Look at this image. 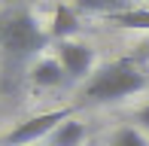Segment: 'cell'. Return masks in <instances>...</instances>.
I'll return each instance as SVG.
<instances>
[{
	"label": "cell",
	"instance_id": "obj_3",
	"mask_svg": "<svg viewBox=\"0 0 149 146\" xmlns=\"http://www.w3.org/2000/svg\"><path fill=\"white\" fill-rule=\"evenodd\" d=\"M67 119H73V110L70 107L31 116V119H24V122H18L15 128L3 137V146H31V143H37V140H43V137H49L61 122H67Z\"/></svg>",
	"mask_w": 149,
	"mask_h": 146
},
{
	"label": "cell",
	"instance_id": "obj_10",
	"mask_svg": "<svg viewBox=\"0 0 149 146\" xmlns=\"http://www.w3.org/2000/svg\"><path fill=\"white\" fill-rule=\"evenodd\" d=\"M113 146H149V140L137 128H119L113 134Z\"/></svg>",
	"mask_w": 149,
	"mask_h": 146
},
{
	"label": "cell",
	"instance_id": "obj_4",
	"mask_svg": "<svg viewBox=\"0 0 149 146\" xmlns=\"http://www.w3.org/2000/svg\"><path fill=\"white\" fill-rule=\"evenodd\" d=\"M58 61H61V67H64V73L70 79H82V76H88L91 67H94V52H91V46H85V43H76V40H64V43H58Z\"/></svg>",
	"mask_w": 149,
	"mask_h": 146
},
{
	"label": "cell",
	"instance_id": "obj_13",
	"mask_svg": "<svg viewBox=\"0 0 149 146\" xmlns=\"http://www.w3.org/2000/svg\"><path fill=\"white\" fill-rule=\"evenodd\" d=\"M12 3H22V0H12Z\"/></svg>",
	"mask_w": 149,
	"mask_h": 146
},
{
	"label": "cell",
	"instance_id": "obj_1",
	"mask_svg": "<svg viewBox=\"0 0 149 146\" xmlns=\"http://www.w3.org/2000/svg\"><path fill=\"white\" fill-rule=\"evenodd\" d=\"M49 34L40 28L37 15L24 6H12V9L0 12V58H3V70L9 76H18L24 64L40 49H46Z\"/></svg>",
	"mask_w": 149,
	"mask_h": 146
},
{
	"label": "cell",
	"instance_id": "obj_7",
	"mask_svg": "<svg viewBox=\"0 0 149 146\" xmlns=\"http://www.w3.org/2000/svg\"><path fill=\"white\" fill-rule=\"evenodd\" d=\"M107 24H113V28H128V31H149V9H143V6H128V9L110 15Z\"/></svg>",
	"mask_w": 149,
	"mask_h": 146
},
{
	"label": "cell",
	"instance_id": "obj_11",
	"mask_svg": "<svg viewBox=\"0 0 149 146\" xmlns=\"http://www.w3.org/2000/svg\"><path fill=\"white\" fill-rule=\"evenodd\" d=\"M137 122L143 125V128L149 131V107H143V110H137Z\"/></svg>",
	"mask_w": 149,
	"mask_h": 146
},
{
	"label": "cell",
	"instance_id": "obj_9",
	"mask_svg": "<svg viewBox=\"0 0 149 146\" xmlns=\"http://www.w3.org/2000/svg\"><path fill=\"white\" fill-rule=\"evenodd\" d=\"M73 6L79 12H94V15L110 18L122 9H128V0H73Z\"/></svg>",
	"mask_w": 149,
	"mask_h": 146
},
{
	"label": "cell",
	"instance_id": "obj_5",
	"mask_svg": "<svg viewBox=\"0 0 149 146\" xmlns=\"http://www.w3.org/2000/svg\"><path fill=\"white\" fill-rule=\"evenodd\" d=\"M67 79L70 76L64 73L58 58H40V61L31 67V82L37 85V88H58V85H64Z\"/></svg>",
	"mask_w": 149,
	"mask_h": 146
},
{
	"label": "cell",
	"instance_id": "obj_8",
	"mask_svg": "<svg viewBox=\"0 0 149 146\" xmlns=\"http://www.w3.org/2000/svg\"><path fill=\"white\" fill-rule=\"evenodd\" d=\"M82 140H85V125L76 122V119L61 122L58 128L49 134V143H52V146H79Z\"/></svg>",
	"mask_w": 149,
	"mask_h": 146
},
{
	"label": "cell",
	"instance_id": "obj_6",
	"mask_svg": "<svg viewBox=\"0 0 149 146\" xmlns=\"http://www.w3.org/2000/svg\"><path fill=\"white\" fill-rule=\"evenodd\" d=\"M82 28L79 24V15L73 12V6L61 3L55 9V15H52V28H49V37L58 40V43H64V40H73V34Z\"/></svg>",
	"mask_w": 149,
	"mask_h": 146
},
{
	"label": "cell",
	"instance_id": "obj_12",
	"mask_svg": "<svg viewBox=\"0 0 149 146\" xmlns=\"http://www.w3.org/2000/svg\"><path fill=\"white\" fill-rule=\"evenodd\" d=\"M137 58H149V40H143V43L137 46Z\"/></svg>",
	"mask_w": 149,
	"mask_h": 146
},
{
	"label": "cell",
	"instance_id": "obj_2",
	"mask_svg": "<svg viewBox=\"0 0 149 146\" xmlns=\"http://www.w3.org/2000/svg\"><path fill=\"white\" fill-rule=\"evenodd\" d=\"M143 88H149V76L137 67V58H119L91 73V79L82 88V97L85 104H116Z\"/></svg>",
	"mask_w": 149,
	"mask_h": 146
}]
</instances>
